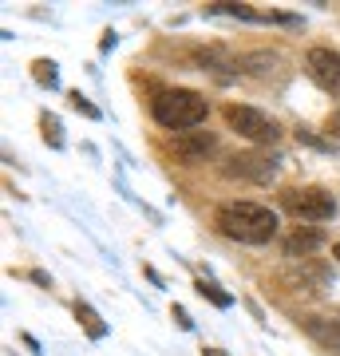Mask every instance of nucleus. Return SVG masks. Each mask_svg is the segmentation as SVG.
Listing matches in <instances>:
<instances>
[{"mask_svg":"<svg viewBox=\"0 0 340 356\" xmlns=\"http://www.w3.org/2000/svg\"><path fill=\"white\" fill-rule=\"evenodd\" d=\"M214 222L226 238L245 242V245H265L277 234V214L269 206H257V202H226L214 214Z\"/></svg>","mask_w":340,"mask_h":356,"instance_id":"nucleus-1","label":"nucleus"},{"mask_svg":"<svg viewBox=\"0 0 340 356\" xmlns=\"http://www.w3.org/2000/svg\"><path fill=\"white\" fill-rule=\"evenodd\" d=\"M151 111L166 131H178L182 135V131L198 127L202 119H206V99H202L198 91L175 88V91H159L151 103Z\"/></svg>","mask_w":340,"mask_h":356,"instance_id":"nucleus-2","label":"nucleus"},{"mask_svg":"<svg viewBox=\"0 0 340 356\" xmlns=\"http://www.w3.org/2000/svg\"><path fill=\"white\" fill-rule=\"evenodd\" d=\"M281 206L293 218H305V222H328L337 214V198L321 186H293V191L281 194Z\"/></svg>","mask_w":340,"mask_h":356,"instance_id":"nucleus-3","label":"nucleus"},{"mask_svg":"<svg viewBox=\"0 0 340 356\" xmlns=\"http://www.w3.org/2000/svg\"><path fill=\"white\" fill-rule=\"evenodd\" d=\"M226 123L238 131V135H245L250 143H277V135H281V127L265 111H257V107H241V103H229L226 107Z\"/></svg>","mask_w":340,"mask_h":356,"instance_id":"nucleus-4","label":"nucleus"},{"mask_svg":"<svg viewBox=\"0 0 340 356\" xmlns=\"http://www.w3.org/2000/svg\"><path fill=\"white\" fill-rule=\"evenodd\" d=\"M305 67H309V76H313L316 88L340 91V51H332V48H313L309 56H305Z\"/></svg>","mask_w":340,"mask_h":356,"instance_id":"nucleus-5","label":"nucleus"},{"mask_svg":"<svg viewBox=\"0 0 340 356\" xmlns=\"http://www.w3.org/2000/svg\"><path fill=\"white\" fill-rule=\"evenodd\" d=\"M226 170L238 175V178H250V182H269V178L277 175V159H269V154H261V151H241V154L229 159Z\"/></svg>","mask_w":340,"mask_h":356,"instance_id":"nucleus-6","label":"nucleus"},{"mask_svg":"<svg viewBox=\"0 0 340 356\" xmlns=\"http://www.w3.org/2000/svg\"><path fill=\"white\" fill-rule=\"evenodd\" d=\"M218 147V139L210 131H182L175 135V154L182 163H206V154Z\"/></svg>","mask_w":340,"mask_h":356,"instance_id":"nucleus-7","label":"nucleus"},{"mask_svg":"<svg viewBox=\"0 0 340 356\" xmlns=\"http://www.w3.org/2000/svg\"><path fill=\"white\" fill-rule=\"evenodd\" d=\"M305 329H309V337H313L316 344H325L332 356H340V321L309 317V321H305Z\"/></svg>","mask_w":340,"mask_h":356,"instance_id":"nucleus-8","label":"nucleus"},{"mask_svg":"<svg viewBox=\"0 0 340 356\" xmlns=\"http://www.w3.org/2000/svg\"><path fill=\"white\" fill-rule=\"evenodd\" d=\"M325 242V234H321V229H293L289 238H285V254L289 257H305V254H313L316 245Z\"/></svg>","mask_w":340,"mask_h":356,"instance_id":"nucleus-9","label":"nucleus"},{"mask_svg":"<svg viewBox=\"0 0 340 356\" xmlns=\"http://www.w3.org/2000/svg\"><path fill=\"white\" fill-rule=\"evenodd\" d=\"M76 321L83 325V329H88V337H91V341H103V337H107V325L99 321V313H95L91 305H83V301L76 305Z\"/></svg>","mask_w":340,"mask_h":356,"instance_id":"nucleus-10","label":"nucleus"},{"mask_svg":"<svg viewBox=\"0 0 340 356\" xmlns=\"http://www.w3.org/2000/svg\"><path fill=\"white\" fill-rule=\"evenodd\" d=\"M32 76H36V83H44V88H56V83H60V72H56L51 60H36V64H32Z\"/></svg>","mask_w":340,"mask_h":356,"instance_id":"nucleus-11","label":"nucleus"},{"mask_svg":"<svg viewBox=\"0 0 340 356\" xmlns=\"http://www.w3.org/2000/svg\"><path fill=\"white\" fill-rule=\"evenodd\" d=\"M194 289H198L202 297H210V301H214L218 309H229V305H234V297H229V293H222V289L214 285V281H198Z\"/></svg>","mask_w":340,"mask_h":356,"instance_id":"nucleus-12","label":"nucleus"},{"mask_svg":"<svg viewBox=\"0 0 340 356\" xmlns=\"http://www.w3.org/2000/svg\"><path fill=\"white\" fill-rule=\"evenodd\" d=\"M40 123H44V139H48L51 147H63V135H60V119H56V115H44Z\"/></svg>","mask_w":340,"mask_h":356,"instance_id":"nucleus-13","label":"nucleus"},{"mask_svg":"<svg viewBox=\"0 0 340 356\" xmlns=\"http://www.w3.org/2000/svg\"><path fill=\"white\" fill-rule=\"evenodd\" d=\"M297 143H305V147H313V151H332V143H328V139H321V135H313L309 127H301V131H297Z\"/></svg>","mask_w":340,"mask_h":356,"instance_id":"nucleus-14","label":"nucleus"},{"mask_svg":"<svg viewBox=\"0 0 340 356\" xmlns=\"http://www.w3.org/2000/svg\"><path fill=\"white\" fill-rule=\"evenodd\" d=\"M72 107H76V111H83L88 119H99V107H91V103L79 95V91H72Z\"/></svg>","mask_w":340,"mask_h":356,"instance_id":"nucleus-15","label":"nucleus"},{"mask_svg":"<svg viewBox=\"0 0 340 356\" xmlns=\"http://www.w3.org/2000/svg\"><path fill=\"white\" fill-rule=\"evenodd\" d=\"M175 321H178V329H186V332L194 329V321L186 317V309H178V305H175Z\"/></svg>","mask_w":340,"mask_h":356,"instance_id":"nucleus-16","label":"nucleus"},{"mask_svg":"<svg viewBox=\"0 0 340 356\" xmlns=\"http://www.w3.org/2000/svg\"><path fill=\"white\" fill-rule=\"evenodd\" d=\"M328 131H337V135H340V111L332 115V119H328Z\"/></svg>","mask_w":340,"mask_h":356,"instance_id":"nucleus-17","label":"nucleus"},{"mask_svg":"<svg viewBox=\"0 0 340 356\" xmlns=\"http://www.w3.org/2000/svg\"><path fill=\"white\" fill-rule=\"evenodd\" d=\"M202 356H229V353H222V348H202Z\"/></svg>","mask_w":340,"mask_h":356,"instance_id":"nucleus-18","label":"nucleus"},{"mask_svg":"<svg viewBox=\"0 0 340 356\" xmlns=\"http://www.w3.org/2000/svg\"><path fill=\"white\" fill-rule=\"evenodd\" d=\"M332 257H337V261H340V242H337V245H332Z\"/></svg>","mask_w":340,"mask_h":356,"instance_id":"nucleus-19","label":"nucleus"}]
</instances>
